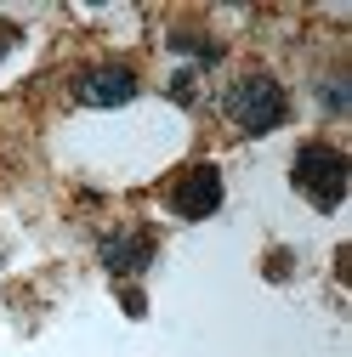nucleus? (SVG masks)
I'll use <instances>...</instances> for the list:
<instances>
[{
	"label": "nucleus",
	"instance_id": "obj_1",
	"mask_svg": "<svg viewBox=\"0 0 352 357\" xmlns=\"http://www.w3.org/2000/svg\"><path fill=\"white\" fill-rule=\"evenodd\" d=\"M228 119L244 130V137H267V130H279L290 119V97H284V85L267 74V68H244L233 85H228V97H222Z\"/></svg>",
	"mask_w": 352,
	"mask_h": 357
},
{
	"label": "nucleus",
	"instance_id": "obj_2",
	"mask_svg": "<svg viewBox=\"0 0 352 357\" xmlns=\"http://www.w3.org/2000/svg\"><path fill=\"white\" fill-rule=\"evenodd\" d=\"M346 176H352V165H346V153L341 148H330V142H301L295 148V159H290V188L313 204V210H341V199H346Z\"/></svg>",
	"mask_w": 352,
	"mask_h": 357
},
{
	"label": "nucleus",
	"instance_id": "obj_3",
	"mask_svg": "<svg viewBox=\"0 0 352 357\" xmlns=\"http://www.w3.org/2000/svg\"><path fill=\"white\" fill-rule=\"evenodd\" d=\"M170 210L182 215V221L216 215V210H222V170H216V165H188L182 182L170 188Z\"/></svg>",
	"mask_w": 352,
	"mask_h": 357
},
{
	"label": "nucleus",
	"instance_id": "obj_4",
	"mask_svg": "<svg viewBox=\"0 0 352 357\" xmlns=\"http://www.w3.org/2000/svg\"><path fill=\"white\" fill-rule=\"evenodd\" d=\"M131 97H137V74L125 63H97V68H85L74 79V102L80 108H119Z\"/></svg>",
	"mask_w": 352,
	"mask_h": 357
},
{
	"label": "nucleus",
	"instance_id": "obj_5",
	"mask_svg": "<svg viewBox=\"0 0 352 357\" xmlns=\"http://www.w3.org/2000/svg\"><path fill=\"white\" fill-rule=\"evenodd\" d=\"M148 261H154V233H142V227H119V233L103 238V266H108L114 278L148 273Z\"/></svg>",
	"mask_w": 352,
	"mask_h": 357
},
{
	"label": "nucleus",
	"instance_id": "obj_6",
	"mask_svg": "<svg viewBox=\"0 0 352 357\" xmlns=\"http://www.w3.org/2000/svg\"><path fill=\"white\" fill-rule=\"evenodd\" d=\"M170 46H176V52H193L199 63H216V57H222V46H216V40H205L199 29H170Z\"/></svg>",
	"mask_w": 352,
	"mask_h": 357
},
{
	"label": "nucleus",
	"instance_id": "obj_7",
	"mask_svg": "<svg viewBox=\"0 0 352 357\" xmlns=\"http://www.w3.org/2000/svg\"><path fill=\"white\" fill-rule=\"evenodd\" d=\"M193 79H199L193 68H182V74L170 79V91H176V102H193V97H199V91H193Z\"/></svg>",
	"mask_w": 352,
	"mask_h": 357
},
{
	"label": "nucleus",
	"instance_id": "obj_8",
	"mask_svg": "<svg viewBox=\"0 0 352 357\" xmlns=\"http://www.w3.org/2000/svg\"><path fill=\"white\" fill-rule=\"evenodd\" d=\"M267 278H290V250H273L267 255Z\"/></svg>",
	"mask_w": 352,
	"mask_h": 357
},
{
	"label": "nucleus",
	"instance_id": "obj_9",
	"mask_svg": "<svg viewBox=\"0 0 352 357\" xmlns=\"http://www.w3.org/2000/svg\"><path fill=\"white\" fill-rule=\"evenodd\" d=\"M12 46H17V23L0 17V52H12Z\"/></svg>",
	"mask_w": 352,
	"mask_h": 357
}]
</instances>
